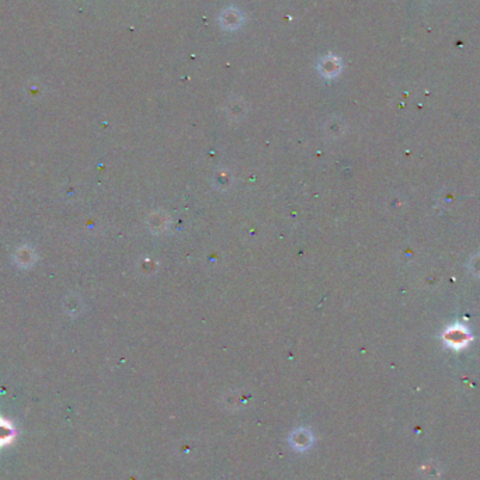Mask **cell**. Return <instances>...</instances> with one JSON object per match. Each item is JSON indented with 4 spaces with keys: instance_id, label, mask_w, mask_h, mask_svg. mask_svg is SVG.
Wrapping results in <instances>:
<instances>
[]
</instances>
